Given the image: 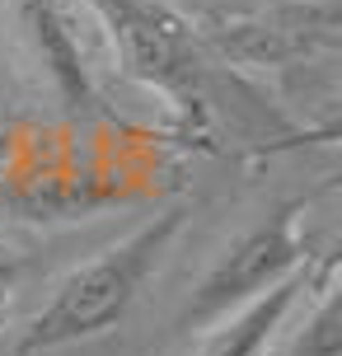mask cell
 Returning <instances> with one entry per match:
<instances>
[{"mask_svg":"<svg viewBox=\"0 0 342 356\" xmlns=\"http://www.w3.org/2000/svg\"><path fill=\"white\" fill-rule=\"evenodd\" d=\"M183 225H188V207H164L136 230H127L122 239H113L108 249H99L90 263L71 267L52 286L42 309L19 328V352H56V347H75L117 328L145 291V282L160 272L164 253L174 249Z\"/></svg>","mask_w":342,"mask_h":356,"instance_id":"obj_1","label":"cell"},{"mask_svg":"<svg viewBox=\"0 0 342 356\" xmlns=\"http://www.w3.org/2000/svg\"><path fill=\"white\" fill-rule=\"evenodd\" d=\"M94 33L104 38L113 66L141 89L160 94L188 127H206V61L202 38L169 0H75Z\"/></svg>","mask_w":342,"mask_h":356,"instance_id":"obj_2","label":"cell"},{"mask_svg":"<svg viewBox=\"0 0 342 356\" xmlns=\"http://www.w3.org/2000/svg\"><path fill=\"white\" fill-rule=\"evenodd\" d=\"M179 10L202 42L249 66L333 52L342 38L338 0H197Z\"/></svg>","mask_w":342,"mask_h":356,"instance_id":"obj_3","label":"cell"},{"mask_svg":"<svg viewBox=\"0 0 342 356\" xmlns=\"http://www.w3.org/2000/svg\"><path fill=\"white\" fill-rule=\"evenodd\" d=\"M305 234H300V202H282L268 216H258L249 230H239L225 249L211 258V267L202 272V282L193 286V300L183 309V323L202 333L216 319L234 314L239 305L258 300L263 291L282 286L309 263Z\"/></svg>","mask_w":342,"mask_h":356,"instance_id":"obj_4","label":"cell"},{"mask_svg":"<svg viewBox=\"0 0 342 356\" xmlns=\"http://www.w3.org/2000/svg\"><path fill=\"white\" fill-rule=\"evenodd\" d=\"M15 56L28 85L66 118H99L104 99L94 85L90 56L80 42V5L75 0H5Z\"/></svg>","mask_w":342,"mask_h":356,"instance_id":"obj_5","label":"cell"},{"mask_svg":"<svg viewBox=\"0 0 342 356\" xmlns=\"http://www.w3.org/2000/svg\"><path fill=\"white\" fill-rule=\"evenodd\" d=\"M263 356H342V286L338 253H319L309 291L286 314Z\"/></svg>","mask_w":342,"mask_h":356,"instance_id":"obj_6","label":"cell"},{"mask_svg":"<svg viewBox=\"0 0 342 356\" xmlns=\"http://www.w3.org/2000/svg\"><path fill=\"white\" fill-rule=\"evenodd\" d=\"M314 263H319V258H309L295 277H286L282 286L263 291L258 300L239 305L234 314L216 319L211 328H202V352L197 356H263V352H268V342L277 338V328L286 323V314L300 305V296L309 291Z\"/></svg>","mask_w":342,"mask_h":356,"instance_id":"obj_7","label":"cell"},{"mask_svg":"<svg viewBox=\"0 0 342 356\" xmlns=\"http://www.w3.org/2000/svg\"><path fill=\"white\" fill-rule=\"evenodd\" d=\"M10 286H15V258L0 244V319H5V305H10Z\"/></svg>","mask_w":342,"mask_h":356,"instance_id":"obj_8","label":"cell"}]
</instances>
